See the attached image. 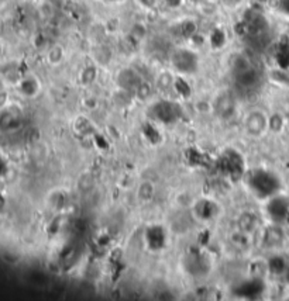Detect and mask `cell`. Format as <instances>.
<instances>
[{"mask_svg":"<svg viewBox=\"0 0 289 301\" xmlns=\"http://www.w3.org/2000/svg\"><path fill=\"white\" fill-rule=\"evenodd\" d=\"M23 125V111L14 106L6 104L0 108V131L2 132H14L22 128Z\"/></svg>","mask_w":289,"mask_h":301,"instance_id":"cell-1","label":"cell"},{"mask_svg":"<svg viewBox=\"0 0 289 301\" xmlns=\"http://www.w3.org/2000/svg\"><path fill=\"white\" fill-rule=\"evenodd\" d=\"M171 62H172V66H174L179 74L191 75L198 71V57H196V54L193 51H191V50H185V48L176 50V51L172 54V57H171Z\"/></svg>","mask_w":289,"mask_h":301,"instance_id":"cell-2","label":"cell"},{"mask_svg":"<svg viewBox=\"0 0 289 301\" xmlns=\"http://www.w3.org/2000/svg\"><path fill=\"white\" fill-rule=\"evenodd\" d=\"M244 130L250 136H261L268 130V115L261 110H254L245 115Z\"/></svg>","mask_w":289,"mask_h":301,"instance_id":"cell-3","label":"cell"},{"mask_svg":"<svg viewBox=\"0 0 289 301\" xmlns=\"http://www.w3.org/2000/svg\"><path fill=\"white\" fill-rule=\"evenodd\" d=\"M213 110L221 119H232L234 113L237 111L236 100L233 99L230 93H221L213 103Z\"/></svg>","mask_w":289,"mask_h":301,"instance_id":"cell-4","label":"cell"},{"mask_svg":"<svg viewBox=\"0 0 289 301\" xmlns=\"http://www.w3.org/2000/svg\"><path fill=\"white\" fill-rule=\"evenodd\" d=\"M261 241H262V246H265L266 249H278L282 246L283 241H285V234L281 227L271 225L262 231Z\"/></svg>","mask_w":289,"mask_h":301,"instance_id":"cell-5","label":"cell"},{"mask_svg":"<svg viewBox=\"0 0 289 301\" xmlns=\"http://www.w3.org/2000/svg\"><path fill=\"white\" fill-rule=\"evenodd\" d=\"M117 82H119L120 89L127 91H134L137 89V86L141 83V78L133 69H123L117 76Z\"/></svg>","mask_w":289,"mask_h":301,"instance_id":"cell-6","label":"cell"},{"mask_svg":"<svg viewBox=\"0 0 289 301\" xmlns=\"http://www.w3.org/2000/svg\"><path fill=\"white\" fill-rule=\"evenodd\" d=\"M16 87L20 91V95H23L24 97H34L38 93L40 85H38V80L33 76H22Z\"/></svg>","mask_w":289,"mask_h":301,"instance_id":"cell-7","label":"cell"},{"mask_svg":"<svg viewBox=\"0 0 289 301\" xmlns=\"http://www.w3.org/2000/svg\"><path fill=\"white\" fill-rule=\"evenodd\" d=\"M237 229L243 231L245 234H251L258 229L260 227V221H258V217L253 214V213H243L241 216L238 217L237 221Z\"/></svg>","mask_w":289,"mask_h":301,"instance_id":"cell-8","label":"cell"},{"mask_svg":"<svg viewBox=\"0 0 289 301\" xmlns=\"http://www.w3.org/2000/svg\"><path fill=\"white\" fill-rule=\"evenodd\" d=\"M174 103H158L157 106H155V115H157V119L161 120V121H164V123H168V121H174L176 119V113L175 107L172 106Z\"/></svg>","mask_w":289,"mask_h":301,"instance_id":"cell-9","label":"cell"},{"mask_svg":"<svg viewBox=\"0 0 289 301\" xmlns=\"http://www.w3.org/2000/svg\"><path fill=\"white\" fill-rule=\"evenodd\" d=\"M285 123H286V117L285 115L279 113H274L268 117V130L274 131V132H279V131H282Z\"/></svg>","mask_w":289,"mask_h":301,"instance_id":"cell-10","label":"cell"},{"mask_svg":"<svg viewBox=\"0 0 289 301\" xmlns=\"http://www.w3.org/2000/svg\"><path fill=\"white\" fill-rule=\"evenodd\" d=\"M134 93H136L137 99H140V100L144 102V100H147L148 97L151 96V86L141 80V83L137 86V89L134 90Z\"/></svg>","mask_w":289,"mask_h":301,"instance_id":"cell-11","label":"cell"},{"mask_svg":"<svg viewBox=\"0 0 289 301\" xmlns=\"http://www.w3.org/2000/svg\"><path fill=\"white\" fill-rule=\"evenodd\" d=\"M154 194V186L150 182H144L141 184V188L138 190V197L142 199L144 201H148L150 199H153Z\"/></svg>","mask_w":289,"mask_h":301,"instance_id":"cell-12","label":"cell"},{"mask_svg":"<svg viewBox=\"0 0 289 301\" xmlns=\"http://www.w3.org/2000/svg\"><path fill=\"white\" fill-rule=\"evenodd\" d=\"M80 78H82V82L84 83H92V80L96 78V69L93 68V66H88L82 71V75H80Z\"/></svg>","mask_w":289,"mask_h":301,"instance_id":"cell-13","label":"cell"},{"mask_svg":"<svg viewBox=\"0 0 289 301\" xmlns=\"http://www.w3.org/2000/svg\"><path fill=\"white\" fill-rule=\"evenodd\" d=\"M64 57V51L61 50V47H54L51 48V51L48 52V59L50 62L52 63H58Z\"/></svg>","mask_w":289,"mask_h":301,"instance_id":"cell-14","label":"cell"},{"mask_svg":"<svg viewBox=\"0 0 289 301\" xmlns=\"http://www.w3.org/2000/svg\"><path fill=\"white\" fill-rule=\"evenodd\" d=\"M155 2L157 0H141V3L144 5V6H147V7H151L155 5Z\"/></svg>","mask_w":289,"mask_h":301,"instance_id":"cell-15","label":"cell"},{"mask_svg":"<svg viewBox=\"0 0 289 301\" xmlns=\"http://www.w3.org/2000/svg\"><path fill=\"white\" fill-rule=\"evenodd\" d=\"M283 276H285V280L289 283V265L286 266V269H285V272H283Z\"/></svg>","mask_w":289,"mask_h":301,"instance_id":"cell-16","label":"cell"},{"mask_svg":"<svg viewBox=\"0 0 289 301\" xmlns=\"http://www.w3.org/2000/svg\"><path fill=\"white\" fill-rule=\"evenodd\" d=\"M285 117H286V123H288V124H289V111H288V114L285 115Z\"/></svg>","mask_w":289,"mask_h":301,"instance_id":"cell-17","label":"cell"},{"mask_svg":"<svg viewBox=\"0 0 289 301\" xmlns=\"http://www.w3.org/2000/svg\"><path fill=\"white\" fill-rule=\"evenodd\" d=\"M105 2H116V0H105Z\"/></svg>","mask_w":289,"mask_h":301,"instance_id":"cell-18","label":"cell"}]
</instances>
